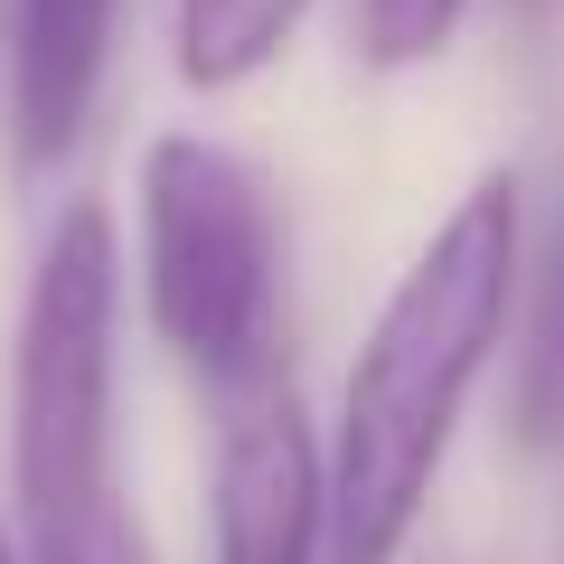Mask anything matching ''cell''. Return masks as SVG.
Returning a JSON list of instances; mask_svg holds the SVG:
<instances>
[{"mask_svg": "<svg viewBox=\"0 0 564 564\" xmlns=\"http://www.w3.org/2000/svg\"><path fill=\"white\" fill-rule=\"evenodd\" d=\"M95 564H151V545H141V527H132V518H122V527H113V536H104V555H95Z\"/></svg>", "mask_w": 564, "mask_h": 564, "instance_id": "cell-9", "label": "cell"}, {"mask_svg": "<svg viewBox=\"0 0 564 564\" xmlns=\"http://www.w3.org/2000/svg\"><path fill=\"white\" fill-rule=\"evenodd\" d=\"M141 302L161 348L226 395V414L282 386L273 198L217 132H151L141 151Z\"/></svg>", "mask_w": 564, "mask_h": 564, "instance_id": "cell-3", "label": "cell"}, {"mask_svg": "<svg viewBox=\"0 0 564 564\" xmlns=\"http://www.w3.org/2000/svg\"><path fill=\"white\" fill-rule=\"evenodd\" d=\"M527 282V207L508 170L452 198V217L423 236V254L377 302L329 423V564H395L423 527V499L452 462L470 395L518 321Z\"/></svg>", "mask_w": 564, "mask_h": 564, "instance_id": "cell-1", "label": "cell"}, {"mask_svg": "<svg viewBox=\"0 0 564 564\" xmlns=\"http://www.w3.org/2000/svg\"><path fill=\"white\" fill-rule=\"evenodd\" d=\"M122 0H20L10 10V161L39 180L85 141L113 66Z\"/></svg>", "mask_w": 564, "mask_h": 564, "instance_id": "cell-5", "label": "cell"}, {"mask_svg": "<svg viewBox=\"0 0 564 564\" xmlns=\"http://www.w3.org/2000/svg\"><path fill=\"white\" fill-rule=\"evenodd\" d=\"M518 311H527V348H518V423H527V443H555V433H564V226L545 236V254L527 263Z\"/></svg>", "mask_w": 564, "mask_h": 564, "instance_id": "cell-7", "label": "cell"}, {"mask_svg": "<svg viewBox=\"0 0 564 564\" xmlns=\"http://www.w3.org/2000/svg\"><path fill=\"white\" fill-rule=\"evenodd\" d=\"M311 0H180L170 10V66L188 95H236L302 39Z\"/></svg>", "mask_w": 564, "mask_h": 564, "instance_id": "cell-6", "label": "cell"}, {"mask_svg": "<svg viewBox=\"0 0 564 564\" xmlns=\"http://www.w3.org/2000/svg\"><path fill=\"white\" fill-rule=\"evenodd\" d=\"M470 0H358V57L404 76V66H433L452 39H462Z\"/></svg>", "mask_w": 564, "mask_h": 564, "instance_id": "cell-8", "label": "cell"}, {"mask_svg": "<svg viewBox=\"0 0 564 564\" xmlns=\"http://www.w3.org/2000/svg\"><path fill=\"white\" fill-rule=\"evenodd\" d=\"M217 564H329V443L292 386H263L217 433L207 480Z\"/></svg>", "mask_w": 564, "mask_h": 564, "instance_id": "cell-4", "label": "cell"}, {"mask_svg": "<svg viewBox=\"0 0 564 564\" xmlns=\"http://www.w3.org/2000/svg\"><path fill=\"white\" fill-rule=\"evenodd\" d=\"M0 564H20V536H10V527H0Z\"/></svg>", "mask_w": 564, "mask_h": 564, "instance_id": "cell-10", "label": "cell"}, {"mask_svg": "<svg viewBox=\"0 0 564 564\" xmlns=\"http://www.w3.org/2000/svg\"><path fill=\"white\" fill-rule=\"evenodd\" d=\"M113 339L122 236L95 198L47 226L10 339V499L20 564H95L122 527L113 499Z\"/></svg>", "mask_w": 564, "mask_h": 564, "instance_id": "cell-2", "label": "cell"}]
</instances>
